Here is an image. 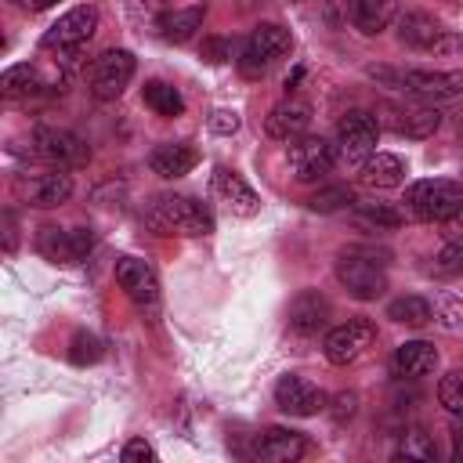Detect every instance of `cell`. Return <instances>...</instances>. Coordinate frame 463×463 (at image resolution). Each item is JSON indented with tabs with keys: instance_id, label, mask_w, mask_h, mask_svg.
Returning a JSON list of instances; mask_svg holds the SVG:
<instances>
[{
	"instance_id": "cell-1",
	"label": "cell",
	"mask_w": 463,
	"mask_h": 463,
	"mask_svg": "<svg viewBox=\"0 0 463 463\" xmlns=\"http://www.w3.org/2000/svg\"><path fill=\"white\" fill-rule=\"evenodd\" d=\"M145 224L156 235H177V239H199L213 232V213L206 203L177 192H163L145 206Z\"/></svg>"
},
{
	"instance_id": "cell-2",
	"label": "cell",
	"mask_w": 463,
	"mask_h": 463,
	"mask_svg": "<svg viewBox=\"0 0 463 463\" xmlns=\"http://www.w3.org/2000/svg\"><path fill=\"white\" fill-rule=\"evenodd\" d=\"M336 282L354 297V300H376L387 289V250L373 246H344L336 253Z\"/></svg>"
},
{
	"instance_id": "cell-3",
	"label": "cell",
	"mask_w": 463,
	"mask_h": 463,
	"mask_svg": "<svg viewBox=\"0 0 463 463\" xmlns=\"http://www.w3.org/2000/svg\"><path fill=\"white\" fill-rule=\"evenodd\" d=\"M402 203L416 221L441 224V221H452L463 213V184L449 181V177H423L405 188Z\"/></svg>"
},
{
	"instance_id": "cell-4",
	"label": "cell",
	"mask_w": 463,
	"mask_h": 463,
	"mask_svg": "<svg viewBox=\"0 0 463 463\" xmlns=\"http://www.w3.org/2000/svg\"><path fill=\"white\" fill-rule=\"evenodd\" d=\"M289 47H293V36H289L286 25H279V22H260V25L246 36V43H242V51H239V72H242L246 80H260V76H268V72L289 54Z\"/></svg>"
},
{
	"instance_id": "cell-5",
	"label": "cell",
	"mask_w": 463,
	"mask_h": 463,
	"mask_svg": "<svg viewBox=\"0 0 463 463\" xmlns=\"http://www.w3.org/2000/svg\"><path fill=\"white\" fill-rule=\"evenodd\" d=\"M373 80H387L420 101H449L463 94V69H369Z\"/></svg>"
},
{
	"instance_id": "cell-6",
	"label": "cell",
	"mask_w": 463,
	"mask_h": 463,
	"mask_svg": "<svg viewBox=\"0 0 463 463\" xmlns=\"http://www.w3.org/2000/svg\"><path fill=\"white\" fill-rule=\"evenodd\" d=\"M134 72H137V58H134L127 47H109V51H101V54L90 61V69H87V87H90V94H94L98 101H116V98L130 87Z\"/></svg>"
},
{
	"instance_id": "cell-7",
	"label": "cell",
	"mask_w": 463,
	"mask_h": 463,
	"mask_svg": "<svg viewBox=\"0 0 463 463\" xmlns=\"http://www.w3.org/2000/svg\"><path fill=\"white\" fill-rule=\"evenodd\" d=\"M380 130H391L409 141H423L441 127V112L434 105H409V101H380L376 105Z\"/></svg>"
},
{
	"instance_id": "cell-8",
	"label": "cell",
	"mask_w": 463,
	"mask_h": 463,
	"mask_svg": "<svg viewBox=\"0 0 463 463\" xmlns=\"http://www.w3.org/2000/svg\"><path fill=\"white\" fill-rule=\"evenodd\" d=\"M376 137H380L376 112H365V109L344 112L340 123H336V159H344L351 166H362L376 152Z\"/></svg>"
},
{
	"instance_id": "cell-9",
	"label": "cell",
	"mask_w": 463,
	"mask_h": 463,
	"mask_svg": "<svg viewBox=\"0 0 463 463\" xmlns=\"http://www.w3.org/2000/svg\"><path fill=\"white\" fill-rule=\"evenodd\" d=\"M116 282H119V289L127 293V300L137 311L152 315L159 307V279H156V268L148 260L130 257V253L116 257Z\"/></svg>"
},
{
	"instance_id": "cell-10",
	"label": "cell",
	"mask_w": 463,
	"mask_h": 463,
	"mask_svg": "<svg viewBox=\"0 0 463 463\" xmlns=\"http://www.w3.org/2000/svg\"><path fill=\"white\" fill-rule=\"evenodd\" d=\"M33 145H36V156H43L51 166H61V170H80L90 163L87 141L65 127H36Z\"/></svg>"
},
{
	"instance_id": "cell-11",
	"label": "cell",
	"mask_w": 463,
	"mask_h": 463,
	"mask_svg": "<svg viewBox=\"0 0 463 463\" xmlns=\"http://www.w3.org/2000/svg\"><path fill=\"white\" fill-rule=\"evenodd\" d=\"M373 340H376V326L369 318H347L326 333L322 351L333 365H351L373 347Z\"/></svg>"
},
{
	"instance_id": "cell-12",
	"label": "cell",
	"mask_w": 463,
	"mask_h": 463,
	"mask_svg": "<svg viewBox=\"0 0 463 463\" xmlns=\"http://www.w3.org/2000/svg\"><path fill=\"white\" fill-rule=\"evenodd\" d=\"M286 159H289L293 177L307 184V181H318V177H326V174L333 170V163H336V145H329V141L318 137V134H300V137L289 141Z\"/></svg>"
},
{
	"instance_id": "cell-13",
	"label": "cell",
	"mask_w": 463,
	"mask_h": 463,
	"mask_svg": "<svg viewBox=\"0 0 463 463\" xmlns=\"http://www.w3.org/2000/svg\"><path fill=\"white\" fill-rule=\"evenodd\" d=\"M98 29V7L90 4H80L72 11H65L43 36H40V47L43 51H76L83 47Z\"/></svg>"
},
{
	"instance_id": "cell-14",
	"label": "cell",
	"mask_w": 463,
	"mask_h": 463,
	"mask_svg": "<svg viewBox=\"0 0 463 463\" xmlns=\"http://www.w3.org/2000/svg\"><path fill=\"white\" fill-rule=\"evenodd\" d=\"M36 250L51 264H80L94 250V232L90 228H54V224H47L36 235Z\"/></svg>"
},
{
	"instance_id": "cell-15",
	"label": "cell",
	"mask_w": 463,
	"mask_h": 463,
	"mask_svg": "<svg viewBox=\"0 0 463 463\" xmlns=\"http://www.w3.org/2000/svg\"><path fill=\"white\" fill-rule=\"evenodd\" d=\"M336 14V25H354L365 36L383 33L398 18V0H329V14Z\"/></svg>"
},
{
	"instance_id": "cell-16",
	"label": "cell",
	"mask_w": 463,
	"mask_h": 463,
	"mask_svg": "<svg viewBox=\"0 0 463 463\" xmlns=\"http://www.w3.org/2000/svg\"><path fill=\"white\" fill-rule=\"evenodd\" d=\"M275 405L286 416H318L329 405V398H326V391L318 383H311V380H304L297 373H286L275 383Z\"/></svg>"
},
{
	"instance_id": "cell-17",
	"label": "cell",
	"mask_w": 463,
	"mask_h": 463,
	"mask_svg": "<svg viewBox=\"0 0 463 463\" xmlns=\"http://www.w3.org/2000/svg\"><path fill=\"white\" fill-rule=\"evenodd\" d=\"M398 40L412 51H445V47H452L449 29L427 11H405L398 18Z\"/></svg>"
},
{
	"instance_id": "cell-18",
	"label": "cell",
	"mask_w": 463,
	"mask_h": 463,
	"mask_svg": "<svg viewBox=\"0 0 463 463\" xmlns=\"http://www.w3.org/2000/svg\"><path fill=\"white\" fill-rule=\"evenodd\" d=\"M18 192H22V199H25L29 206H36V210H54V206H61V203L72 195V177H69L61 166H51V170H43V174L25 177V181L18 184Z\"/></svg>"
},
{
	"instance_id": "cell-19",
	"label": "cell",
	"mask_w": 463,
	"mask_h": 463,
	"mask_svg": "<svg viewBox=\"0 0 463 463\" xmlns=\"http://www.w3.org/2000/svg\"><path fill=\"white\" fill-rule=\"evenodd\" d=\"M213 195L224 203V210L228 213H235V217H253L257 210H260V195L242 181V174L239 170H232V166H217L213 170Z\"/></svg>"
},
{
	"instance_id": "cell-20",
	"label": "cell",
	"mask_w": 463,
	"mask_h": 463,
	"mask_svg": "<svg viewBox=\"0 0 463 463\" xmlns=\"http://www.w3.org/2000/svg\"><path fill=\"white\" fill-rule=\"evenodd\" d=\"M307 127H311V105L300 101V98H293V94H286V98L268 112V119H264V130H268V137H275V141H293V137L307 134Z\"/></svg>"
},
{
	"instance_id": "cell-21",
	"label": "cell",
	"mask_w": 463,
	"mask_h": 463,
	"mask_svg": "<svg viewBox=\"0 0 463 463\" xmlns=\"http://www.w3.org/2000/svg\"><path fill=\"white\" fill-rule=\"evenodd\" d=\"M326 322H329V300H326L318 289H300V293L289 300L286 326H289L297 336H315L318 329H326Z\"/></svg>"
},
{
	"instance_id": "cell-22",
	"label": "cell",
	"mask_w": 463,
	"mask_h": 463,
	"mask_svg": "<svg viewBox=\"0 0 463 463\" xmlns=\"http://www.w3.org/2000/svg\"><path fill=\"white\" fill-rule=\"evenodd\" d=\"M307 452V438L289 427H268L253 441V456L264 463H293Z\"/></svg>"
},
{
	"instance_id": "cell-23",
	"label": "cell",
	"mask_w": 463,
	"mask_h": 463,
	"mask_svg": "<svg viewBox=\"0 0 463 463\" xmlns=\"http://www.w3.org/2000/svg\"><path fill=\"white\" fill-rule=\"evenodd\" d=\"M195 163H199V148L188 145V141H163V145H156V148L148 152L152 174H159V177H166V181L184 177L188 170H195Z\"/></svg>"
},
{
	"instance_id": "cell-24",
	"label": "cell",
	"mask_w": 463,
	"mask_h": 463,
	"mask_svg": "<svg viewBox=\"0 0 463 463\" xmlns=\"http://www.w3.org/2000/svg\"><path fill=\"white\" fill-rule=\"evenodd\" d=\"M391 369L398 380H420L427 373L438 369V347L430 340H405L394 358H391Z\"/></svg>"
},
{
	"instance_id": "cell-25",
	"label": "cell",
	"mask_w": 463,
	"mask_h": 463,
	"mask_svg": "<svg viewBox=\"0 0 463 463\" xmlns=\"http://www.w3.org/2000/svg\"><path fill=\"white\" fill-rule=\"evenodd\" d=\"M358 181H362L365 188H376V192L398 188V184L405 181V163H402V156H394V152H373V156L358 166Z\"/></svg>"
},
{
	"instance_id": "cell-26",
	"label": "cell",
	"mask_w": 463,
	"mask_h": 463,
	"mask_svg": "<svg viewBox=\"0 0 463 463\" xmlns=\"http://www.w3.org/2000/svg\"><path fill=\"white\" fill-rule=\"evenodd\" d=\"M203 14H206L203 4H195V7H174V11L159 14L156 29H159V36L166 43H188L195 36V29L203 25Z\"/></svg>"
},
{
	"instance_id": "cell-27",
	"label": "cell",
	"mask_w": 463,
	"mask_h": 463,
	"mask_svg": "<svg viewBox=\"0 0 463 463\" xmlns=\"http://www.w3.org/2000/svg\"><path fill=\"white\" fill-rule=\"evenodd\" d=\"M43 87H47V80H43L40 69L29 65V61L11 65V69L0 76V90H4V98H33V94H40Z\"/></svg>"
},
{
	"instance_id": "cell-28",
	"label": "cell",
	"mask_w": 463,
	"mask_h": 463,
	"mask_svg": "<svg viewBox=\"0 0 463 463\" xmlns=\"http://www.w3.org/2000/svg\"><path fill=\"white\" fill-rule=\"evenodd\" d=\"M387 318L398 326H427V322H434V304L409 293V297H398L387 304Z\"/></svg>"
},
{
	"instance_id": "cell-29",
	"label": "cell",
	"mask_w": 463,
	"mask_h": 463,
	"mask_svg": "<svg viewBox=\"0 0 463 463\" xmlns=\"http://www.w3.org/2000/svg\"><path fill=\"white\" fill-rule=\"evenodd\" d=\"M145 105L156 112V116H181L184 112V98L177 94V87L163 83V80H148L145 90H141Z\"/></svg>"
},
{
	"instance_id": "cell-30",
	"label": "cell",
	"mask_w": 463,
	"mask_h": 463,
	"mask_svg": "<svg viewBox=\"0 0 463 463\" xmlns=\"http://www.w3.org/2000/svg\"><path fill=\"white\" fill-rule=\"evenodd\" d=\"M394 456H398V459H416V463H434V459H438V445H434V438H430L427 430L409 427V430L402 434Z\"/></svg>"
},
{
	"instance_id": "cell-31",
	"label": "cell",
	"mask_w": 463,
	"mask_h": 463,
	"mask_svg": "<svg viewBox=\"0 0 463 463\" xmlns=\"http://www.w3.org/2000/svg\"><path fill=\"white\" fill-rule=\"evenodd\" d=\"M434 318H438V326H441L445 333L463 336V297L441 293V297L434 300Z\"/></svg>"
},
{
	"instance_id": "cell-32",
	"label": "cell",
	"mask_w": 463,
	"mask_h": 463,
	"mask_svg": "<svg viewBox=\"0 0 463 463\" xmlns=\"http://www.w3.org/2000/svg\"><path fill=\"white\" fill-rule=\"evenodd\" d=\"M351 203H354V195H351L347 184H329V188H322V192H315V195L307 199V206H311L315 213H333V210L351 206Z\"/></svg>"
},
{
	"instance_id": "cell-33",
	"label": "cell",
	"mask_w": 463,
	"mask_h": 463,
	"mask_svg": "<svg viewBox=\"0 0 463 463\" xmlns=\"http://www.w3.org/2000/svg\"><path fill=\"white\" fill-rule=\"evenodd\" d=\"M354 217H358L362 224H376V228H398V224L405 221L391 203H362V206L354 210Z\"/></svg>"
},
{
	"instance_id": "cell-34",
	"label": "cell",
	"mask_w": 463,
	"mask_h": 463,
	"mask_svg": "<svg viewBox=\"0 0 463 463\" xmlns=\"http://www.w3.org/2000/svg\"><path fill=\"white\" fill-rule=\"evenodd\" d=\"M438 402H441L449 412L463 416V373L441 376V383H438Z\"/></svg>"
},
{
	"instance_id": "cell-35",
	"label": "cell",
	"mask_w": 463,
	"mask_h": 463,
	"mask_svg": "<svg viewBox=\"0 0 463 463\" xmlns=\"http://www.w3.org/2000/svg\"><path fill=\"white\" fill-rule=\"evenodd\" d=\"M434 271H438V275H463V235L452 239V242H445V246L438 250Z\"/></svg>"
},
{
	"instance_id": "cell-36",
	"label": "cell",
	"mask_w": 463,
	"mask_h": 463,
	"mask_svg": "<svg viewBox=\"0 0 463 463\" xmlns=\"http://www.w3.org/2000/svg\"><path fill=\"white\" fill-rule=\"evenodd\" d=\"M69 358H72V365H94L101 358V340L94 333H76Z\"/></svg>"
},
{
	"instance_id": "cell-37",
	"label": "cell",
	"mask_w": 463,
	"mask_h": 463,
	"mask_svg": "<svg viewBox=\"0 0 463 463\" xmlns=\"http://www.w3.org/2000/svg\"><path fill=\"white\" fill-rule=\"evenodd\" d=\"M123 459H127V463H152V459H156V449H152L145 438H130V441L123 445Z\"/></svg>"
},
{
	"instance_id": "cell-38",
	"label": "cell",
	"mask_w": 463,
	"mask_h": 463,
	"mask_svg": "<svg viewBox=\"0 0 463 463\" xmlns=\"http://www.w3.org/2000/svg\"><path fill=\"white\" fill-rule=\"evenodd\" d=\"M210 130L213 134H235L239 130V112L235 109H217L210 116Z\"/></svg>"
},
{
	"instance_id": "cell-39",
	"label": "cell",
	"mask_w": 463,
	"mask_h": 463,
	"mask_svg": "<svg viewBox=\"0 0 463 463\" xmlns=\"http://www.w3.org/2000/svg\"><path fill=\"white\" fill-rule=\"evenodd\" d=\"M354 405H358V394H354V391H340V394L333 398V409H329V412H333V420L344 423V420L354 416Z\"/></svg>"
},
{
	"instance_id": "cell-40",
	"label": "cell",
	"mask_w": 463,
	"mask_h": 463,
	"mask_svg": "<svg viewBox=\"0 0 463 463\" xmlns=\"http://www.w3.org/2000/svg\"><path fill=\"white\" fill-rule=\"evenodd\" d=\"M203 58L206 61H228L232 58V43L221 40V36H210V40H203Z\"/></svg>"
},
{
	"instance_id": "cell-41",
	"label": "cell",
	"mask_w": 463,
	"mask_h": 463,
	"mask_svg": "<svg viewBox=\"0 0 463 463\" xmlns=\"http://www.w3.org/2000/svg\"><path fill=\"white\" fill-rule=\"evenodd\" d=\"M452 459H459V463H463V420L452 427Z\"/></svg>"
},
{
	"instance_id": "cell-42",
	"label": "cell",
	"mask_w": 463,
	"mask_h": 463,
	"mask_svg": "<svg viewBox=\"0 0 463 463\" xmlns=\"http://www.w3.org/2000/svg\"><path fill=\"white\" fill-rule=\"evenodd\" d=\"M4 228H7V232H4V250L14 253V217H11V213H4Z\"/></svg>"
},
{
	"instance_id": "cell-43",
	"label": "cell",
	"mask_w": 463,
	"mask_h": 463,
	"mask_svg": "<svg viewBox=\"0 0 463 463\" xmlns=\"http://www.w3.org/2000/svg\"><path fill=\"white\" fill-rule=\"evenodd\" d=\"M51 4H58V0H29V7H33V11H47Z\"/></svg>"
}]
</instances>
